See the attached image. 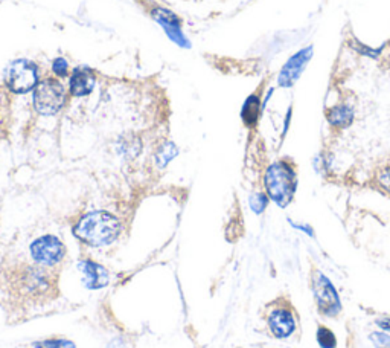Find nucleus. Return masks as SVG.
I'll list each match as a JSON object with an SVG mask.
<instances>
[{
  "label": "nucleus",
  "mask_w": 390,
  "mask_h": 348,
  "mask_svg": "<svg viewBox=\"0 0 390 348\" xmlns=\"http://www.w3.org/2000/svg\"><path fill=\"white\" fill-rule=\"evenodd\" d=\"M265 194L279 206L287 208L294 200L297 189V171L289 159L270 163L264 173Z\"/></svg>",
  "instance_id": "1"
},
{
  "label": "nucleus",
  "mask_w": 390,
  "mask_h": 348,
  "mask_svg": "<svg viewBox=\"0 0 390 348\" xmlns=\"http://www.w3.org/2000/svg\"><path fill=\"white\" fill-rule=\"evenodd\" d=\"M73 232L90 246H107L113 243L119 232L120 223L119 220L106 211H95V213L86 214L77 223Z\"/></svg>",
  "instance_id": "2"
},
{
  "label": "nucleus",
  "mask_w": 390,
  "mask_h": 348,
  "mask_svg": "<svg viewBox=\"0 0 390 348\" xmlns=\"http://www.w3.org/2000/svg\"><path fill=\"white\" fill-rule=\"evenodd\" d=\"M310 282L319 313L325 318H337L343 311V306L334 282L319 269H314L311 272Z\"/></svg>",
  "instance_id": "3"
},
{
  "label": "nucleus",
  "mask_w": 390,
  "mask_h": 348,
  "mask_svg": "<svg viewBox=\"0 0 390 348\" xmlns=\"http://www.w3.org/2000/svg\"><path fill=\"white\" fill-rule=\"evenodd\" d=\"M66 103V90L58 80L46 78L34 89V107L39 113L51 116L58 113Z\"/></svg>",
  "instance_id": "4"
},
{
  "label": "nucleus",
  "mask_w": 390,
  "mask_h": 348,
  "mask_svg": "<svg viewBox=\"0 0 390 348\" xmlns=\"http://www.w3.org/2000/svg\"><path fill=\"white\" fill-rule=\"evenodd\" d=\"M267 325L276 339H289L294 335L297 328L294 307H291L289 301H284L281 298L275 301L270 309H268Z\"/></svg>",
  "instance_id": "5"
},
{
  "label": "nucleus",
  "mask_w": 390,
  "mask_h": 348,
  "mask_svg": "<svg viewBox=\"0 0 390 348\" xmlns=\"http://www.w3.org/2000/svg\"><path fill=\"white\" fill-rule=\"evenodd\" d=\"M5 80L6 86L15 94H26L39 85V70L31 61L15 60L8 66Z\"/></svg>",
  "instance_id": "6"
},
{
  "label": "nucleus",
  "mask_w": 390,
  "mask_h": 348,
  "mask_svg": "<svg viewBox=\"0 0 390 348\" xmlns=\"http://www.w3.org/2000/svg\"><path fill=\"white\" fill-rule=\"evenodd\" d=\"M30 249L34 261L43 266L57 264L64 259V255H66V247H64L63 242L54 235H44L37 238Z\"/></svg>",
  "instance_id": "7"
},
{
  "label": "nucleus",
  "mask_w": 390,
  "mask_h": 348,
  "mask_svg": "<svg viewBox=\"0 0 390 348\" xmlns=\"http://www.w3.org/2000/svg\"><path fill=\"white\" fill-rule=\"evenodd\" d=\"M313 55H314L313 46H306V48H302L301 51L293 54L291 57L287 60L282 69L279 70V75H277V85L284 89L293 87L297 82V80L301 78L306 66H308Z\"/></svg>",
  "instance_id": "8"
},
{
  "label": "nucleus",
  "mask_w": 390,
  "mask_h": 348,
  "mask_svg": "<svg viewBox=\"0 0 390 348\" xmlns=\"http://www.w3.org/2000/svg\"><path fill=\"white\" fill-rule=\"evenodd\" d=\"M78 269L82 273V282L90 290H98L108 284V272L104 268L92 260H82L78 263Z\"/></svg>",
  "instance_id": "9"
},
{
  "label": "nucleus",
  "mask_w": 390,
  "mask_h": 348,
  "mask_svg": "<svg viewBox=\"0 0 390 348\" xmlns=\"http://www.w3.org/2000/svg\"><path fill=\"white\" fill-rule=\"evenodd\" d=\"M356 119V110L346 103H339L328 108L327 121L334 130H345Z\"/></svg>",
  "instance_id": "10"
},
{
  "label": "nucleus",
  "mask_w": 390,
  "mask_h": 348,
  "mask_svg": "<svg viewBox=\"0 0 390 348\" xmlns=\"http://www.w3.org/2000/svg\"><path fill=\"white\" fill-rule=\"evenodd\" d=\"M95 85V78L90 70L77 69L70 77V94L73 97H86L92 94Z\"/></svg>",
  "instance_id": "11"
},
{
  "label": "nucleus",
  "mask_w": 390,
  "mask_h": 348,
  "mask_svg": "<svg viewBox=\"0 0 390 348\" xmlns=\"http://www.w3.org/2000/svg\"><path fill=\"white\" fill-rule=\"evenodd\" d=\"M372 180L379 191L390 196V158L377 165Z\"/></svg>",
  "instance_id": "12"
},
{
  "label": "nucleus",
  "mask_w": 390,
  "mask_h": 348,
  "mask_svg": "<svg viewBox=\"0 0 390 348\" xmlns=\"http://www.w3.org/2000/svg\"><path fill=\"white\" fill-rule=\"evenodd\" d=\"M263 104L261 101H259V97L258 95H252L247 101L246 104L243 107V121L252 127L258 123V118H259V113H261L263 110Z\"/></svg>",
  "instance_id": "13"
},
{
  "label": "nucleus",
  "mask_w": 390,
  "mask_h": 348,
  "mask_svg": "<svg viewBox=\"0 0 390 348\" xmlns=\"http://www.w3.org/2000/svg\"><path fill=\"white\" fill-rule=\"evenodd\" d=\"M315 341L320 348H337V336L327 325H319L315 330Z\"/></svg>",
  "instance_id": "14"
},
{
  "label": "nucleus",
  "mask_w": 390,
  "mask_h": 348,
  "mask_svg": "<svg viewBox=\"0 0 390 348\" xmlns=\"http://www.w3.org/2000/svg\"><path fill=\"white\" fill-rule=\"evenodd\" d=\"M179 153L177 147H175L172 142H166L161 147V150L157 151L156 154V161L157 163L161 165V167H165L166 163H168L172 158H175V154Z\"/></svg>",
  "instance_id": "15"
},
{
  "label": "nucleus",
  "mask_w": 390,
  "mask_h": 348,
  "mask_svg": "<svg viewBox=\"0 0 390 348\" xmlns=\"http://www.w3.org/2000/svg\"><path fill=\"white\" fill-rule=\"evenodd\" d=\"M268 196L265 194V192H253L252 196H250L249 199V204H250V208H252V211L255 214H263L264 211L267 209L268 206Z\"/></svg>",
  "instance_id": "16"
},
{
  "label": "nucleus",
  "mask_w": 390,
  "mask_h": 348,
  "mask_svg": "<svg viewBox=\"0 0 390 348\" xmlns=\"http://www.w3.org/2000/svg\"><path fill=\"white\" fill-rule=\"evenodd\" d=\"M35 348H77L75 344L72 341H68V339H44V341L35 342Z\"/></svg>",
  "instance_id": "17"
},
{
  "label": "nucleus",
  "mask_w": 390,
  "mask_h": 348,
  "mask_svg": "<svg viewBox=\"0 0 390 348\" xmlns=\"http://www.w3.org/2000/svg\"><path fill=\"white\" fill-rule=\"evenodd\" d=\"M370 342L375 348H390V333L383 332V330H377L369 335Z\"/></svg>",
  "instance_id": "18"
},
{
  "label": "nucleus",
  "mask_w": 390,
  "mask_h": 348,
  "mask_svg": "<svg viewBox=\"0 0 390 348\" xmlns=\"http://www.w3.org/2000/svg\"><path fill=\"white\" fill-rule=\"evenodd\" d=\"M289 223L293 229H296V231H301L302 234L308 235L310 238H314L315 237V232H314V228L308 223H302V222H296V220H291L289 218Z\"/></svg>",
  "instance_id": "19"
},
{
  "label": "nucleus",
  "mask_w": 390,
  "mask_h": 348,
  "mask_svg": "<svg viewBox=\"0 0 390 348\" xmlns=\"http://www.w3.org/2000/svg\"><path fill=\"white\" fill-rule=\"evenodd\" d=\"M52 70L55 72V75H60V77H66L68 75V70H69V64L68 61L64 58H57L54 61L52 64Z\"/></svg>",
  "instance_id": "20"
},
{
  "label": "nucleus",
  "mask_w": 390,
  "mask_h": 348,
  "mask_svg": "<svg viewBox=\"0 0 390 348\" xmlns=\"http://www.w3.org/2000/svg\"><path fill=\"white\" fill-rule=\"evenodd\" d=\"M375 325H377L379 330H383V332L390 333V316L377 318V319H375Z\"/></svg>",
  "instance_id": "21"
},
{
  "label": "nucleus",
  "mask_w": 390,
  "mask_h": 348,
  "mask_svg": "<svg viewBox=\"0 0 390 348\" xmlns=\"http://www.w3.org/2000/svg\"><path fill=\"white\" fill-rule=\"evenodd\" d=\"M290 118H291V107L289 110V113H287V118H285V127H284V133H287V130H289V125H290Z\"/></svg>",
  "instance_id": "22"
}]
</instances>
